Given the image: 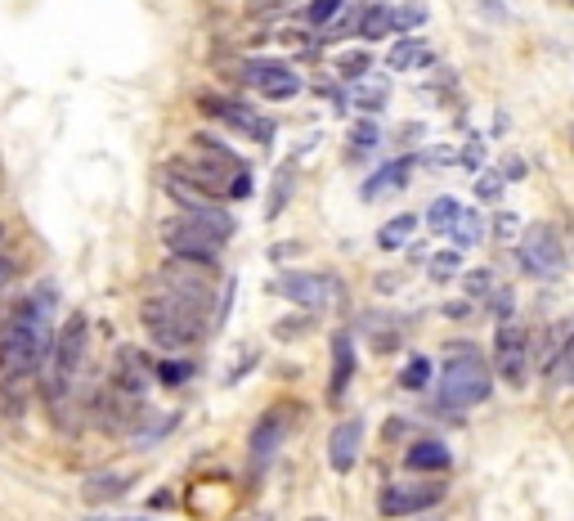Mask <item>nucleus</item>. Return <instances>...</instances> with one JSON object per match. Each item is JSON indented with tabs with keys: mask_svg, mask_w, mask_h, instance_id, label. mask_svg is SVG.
<instances>
[{
	"mask_svg": "<svg viewBox=\"0 0 574 521\" xmlns=\"http://www.w3.org/2000/svg\"><path fill=\"white\" fill-rule=\"evenodd\" d=\"M238 77L252 91H261L265 99H293V95H301L297 73L287 68V63H274V59H247V63H238Z\"/></svg>",
	"mask_w": 574,
	"mask_h": 521,
	"instance_id": "nucleus-10",
	"label": "nucleus"
},
{
	"mask_svg": "<svg viewBox=\"0 0 574 521\" xmlns=\"http://www.w3.org/2000/svg\"><path fill=\"white\" fill-rule=\"evenodd\" d=\"M86 333H91V319L77 310V315H67L63 319V329L54 333L50 351H45V396H63L72 373L82 369V355H86Z\"/></svg>",
	"mask_w": 574,
	"mask_h": 521,
	"instance_id": "nucleus-5",
	"label": "nucleus"
},
{
	"mask_svg": "<svg viewBox=\"0 0 574 521\" xmlns=\"http://www.w3.org/2000/svg\"><path fill=\"white\" fill-rule=\"evenodd\" d=\"M408 176H413V158H400V162L378 167V171L369 176V184H364V199L373 203V199H382V193H400V189L408 184Z\"/></svg>",
	"mask_w": 574,
	"mask_h": 521,
	"instance_id": "nucleus-17",
	"label": "nucleus"
},
{
	"mask_svg": "<svg viewBox=\"0 0 574 521\" xmlns=\"http://www.w3.org/2000/svg\"><path fill=\"white\" fill-rule=\"evenodd\" d=\"M198 145H206V153L171 158L167 162V180L193 184V189L211 193V199H247V193H252L247 167L230 149H221V145H211V140H198Z\"/></svg>",
	"mask_w": 574,
	"mask_h": 521,
	"instance_id": "nucleus-2",
	"label": "nucleus"
},
{
	"mask_svg": "<svg viewBox=\"0 0 574 521\" xmlns=\"http://www.w3.org/2000/svg\"><path fill=\"white\" fill-rule=\"evenodd\" d=\"M445 499V481H395L382 490V517H413Z\"/></svg>",
	"mask_w": 574,
	"mask_h": 521,
	"instance_id": "nucleus-12",
	"label": "nucleus"
},
{
	"mask_svg": "<svg viewBox=\"0 0 574 521\" xmlns=\"http://www.w3.org/2000/svg\"><path fill=\"white\" fill-rule=\"evenodd\" d=\"M162 293H171L176 301H184L189 310H198L202 319L211 315V297H215V260H167L162 266Z\"/></svg>",
	"mask_w": 574,
	"mask_h": 521,
	"instance_id": "nucleus-6",
	"label": "nucleus"
},
{
	"mask_svg": "<svg viewBox=\"0 0 574 521\" xmlns=\"http://www.w3.org/2000/svg\"><path fill=\"white\" fill-rule=\"evenodd\" d=\"M310 329H315V315L306 310V315H293V319H278V323H274V338H278V342H297V338H306Z\"/></svg>",
	"mask_w": 574,
	"mask_h": 521,
	"instance_id": "nucleus-25",
	"label": "nucleus"
},
{
	"mask_svg": "<svg viewBox=\"0 0 574 521\" xmlns=\"http://www.w3.org/2000/svg\"><path fill=\"white\" fill-rule=\"evenodd\" d=\"M476 199H480V203H498V199H502V176L485 171V176L476 180Z\"/></svg>",
	"mask_w": 574,
	"mask_h": 521,
	"instance_id": "nucleus-32",
	"label": "nucleus"
},
{
	"mask_svg": "<svg viewBox=\"0 0 574 521\" xmlns=\"http://www.w3.org/2000/svg\"><path fill=\"white\" fill-rule=\"evenodd\" d=\"M350 145H354V149L378 145V126H373V121H359V126H354V136H350Z\"/></svg>",
	"mask_w": 574,
	"mask_h": 521,
	"instance_id": "nucleus-36",
	"label": "nucleus"
},
{
	"mask_svg": "<svg viewBox=\"0 0 574 521\" xmlns=\"http://www.w3.org/2000/svg\"><path fill=\"white\" fill-rule=\"evenodd\" d=\"M153 378H162L167 386H180V382L193 378V364H184V360H158V364H153Z\"/></svg>",
	"mask_w": 574,
	"mask_h": 521,
	"instance_id": "nucleus-30",
	"label": "nucleus"
},
{
	"mask_svg": "<svg viewBox=\"0 0 574 521\" xmlns=\"http://www.w3.org/2000/svg\"><path fill=\"white\" fill-rule=\"evenodd\" d=\"M359 108H364V113L386 108V86H378V91H359Z\"/></svg>",
	"mask_w": 574,
	"mask_h": 521,
	"instance_id": "nucleus-37",
	"label": "nucleus"
},
{
	"mask_svg": "<svg viewBox=\"0 0 574 521\" xmlns=\"http://www.w3.org/2000/svg\"><path fill=\"white\" fill-rule=\"evenodd\" d=\"M417 225H422V221H417V216H408V212H404V216H395V221H386V225L378 230V247H382V252H395V247L413 243Z\"/></svg>",
	"mask_w": 574,
	"mask_h": 521,
	"instance_id": "nucleus-21",
	"label": "nucleus"
},
{
	"mask_svg": "<svg viewBox=\"0 0 574 521\" xmlns=\"http://www.w3.org/2000/svg\"><path fill=\"white\" fill-rule=\"evenodd\" d=\"M202 104V113H211L215 121H225L230 130H238V136H247V140H274V126L269 121H261L247 104H238V99H225V95H202L198 99Z\"/></svg>",
	"mask_w": 574,
	"mask_h": 521,
	"instance_id": "nucleus-13",
	"label": "nucleus"
},
{
	"mask_svg": "<svg viewBox=\"0 0 574 521\" xmlns=\"http://www.w3.org/2000/svg\"><path fill=\"white\" fill-rule=\"evenodd\" d=\"M449 445H440V440H413L408 445V468H417V472H449Z\"/></svg>",
	"mask_w": 574,
	"mask_h": 521,
	"instance_id": "nucleus-20",
	"label": "nucleus"
},
{
	"mask_svg": "<svg viewBox=\"0 0 574 521\" xmlns=\"http://www.w3.org/2000/svg\"><path fill=\"white\" fill-rule=\"evenodd\" d=\"M293 176H297L293 167H283V171H278V184H274V199L265 203V216H278V212H283V203H287V193H293Z\"/></svg>",
	"mask_w": 574,
	"mask_h": 521,
	"instance_id": "nucleus-31",
	"label": "nucleus"
},
{
	"mask_svg": "<svg viewBox=\"0 0 574 521\" xmlns=\"http://www.w3.org/2000/svg\"><path fill=\"white\" fill-rule=\"evenodd\" d=\"M359 445H364V423H359V418H346V423L332 427V436H328V464H332V472H350L359 464Z\"/></svg>",
	"mask_w": 574,
	"mask_h": 521,
	"instance_id": "nucleus-14",
	"label": "nucleus"
},
{
	"mask_svg": "<svg viewBox=\"0 0 574 521\" xmlns=\"http://www.w3.org/2000/svg\"><path fill=\"white\" fill-rule=\"evenodd\" d=\"M86 521H139V517H86Z\"/></svg>",
	"mask_w": 574,
	"mask_h": 521,
	"instance_id": "nucleus-41",
	"label": "nucleus"
},
{
	"mask_svg": "<svg viewBox=\"0 0 574 521\" xmlns=\"http://www.w3.org/2000/svg\"><path fill=\"white\" fill-rule=\"evenodd\" d=\"M458 212H463V208H458L454 199H436V203L426 208V230H431V234H449L454 221H458Z\"/></svg>",
	"mask_w": 574,
	"mask_h": 521,
	"instance_id": "nucleus-24",
	"label": "nucleus"
},
{
	"mask_svg": "<svg viewBox=\"0 0 574 521\" xmlns=\"http://www.w3.org/2000/svg\"><path fill=\"white\" fill-rule=\"evenodd\" d=\"M130 486H135V481H130L126 472H95V477L82 481V499H86V503H113V499H121Z\"/></svg>",
	"mask_w": 574,
	"mask_h": 521,
	"instance_id": "nucleus-19",
	"label": "nucleus"
},
{
	"mask_svg": "<svg viewBox=\"0 0 574 521\" xmlns=\"http://www.w3.org/2000/svg\"><path fill=\"white\" fill-rule=\"evenodd\" d=\"M552 373H556L561 382H570V386H574V338H570V342L561 347V355L552 360Z\"/></svg>",
	"mask_w": 574,
	"mask_h": 521,
	"instance_id": "nucleus-33",
	"label": "nucleus"
},
{
	"mask_svg": "<svg viewBox=\"0 0 574 521\" xmlns=\"http://www.w3.org/2000/svg\"><path fill=\"white\" fill-rule=\"evenodd\" d=\"M341 10H346V0H310V6H306V23L310 28H328Z\"/></svg>",
	"mask_w": 574,
	"mask_h": 521,
	"instance_id": "nucleus-28",
	"label": "nucleus"
},
{
	"mask_svg": "<svg viewBox=\"0 0 574 521\" xmlns=\"http://www.w3.org/2000/svg\"><path fill=\"white\" fill-rule=\"evenodd\" d=\"M395 28V10L391 6H364V19H359V32H364L369 41L386 36Z\"/></svg>",
	"mask_w": 574,
	"mask_h": 521,
	"instance_id": "nucleus-23",
	"label": "nucleus"
},
{
	"mask_svg": "<svg viewBox=\"0 0 574 521\" xmlns=\"http://www.w3.org/2000/svg\"><path fill=\"white\" fill-rule=\"evenodd\" d=\"M454 238H458V247H471V243H480V238H485V225H480V216H476V212H458V221H454Z\"/></svg>",
	"mask_w": 574,
	"mask_h": 521,
	"instance_id": "nucleus-27",
	"label": "nucleus"
},
{
	"mask_svg": "<svg viewBox=\"0 0 574 521\" xmlns=\"http://www.w3.org/2000/svg\"><path fill=\"white\" fill-rule=\"evenodd\" d=\"M493 373L485 369V360H449V369L440 373V405L449 410H471L489 401Z\"/></svg>",
	"mask_w": 574,
	"mask_h": 521,
	"instance_id": "nucleus-7",
	"label": "nucleus"
},
{
	"mask_svg": "<svg viewBox=\"0 0 574 521\" xmlns=\"http://www.w3.org/2000/svg\"><path fill=\"white\" fill-rule=\"evenodd\" d=\"M561 260H565V247H561V238H556L552 225H530L521 234V270L525 275H539V279L556 275Z\"/></svg>",
	"mask_w": 574,
	"mask_h": 521,
	"instance_id": "nucleus-11",
	"label": "nucleus"
},
{
	"mask_svg": "<svg viewBox=\"0 0 574 521\" xmlns=\"http://www.w3.org/2000/svg\"><path fill=\"white\" fill-rule=\"evenodd\" d=\"M149 378L153 373H144V360H139V351H121L117 355V373H113V382H117V391H121V396H144V386H149Z\"/></svg>",
	"mask_w": 574,
	"mask_h": 521,
	"instance_id": "nucleus-18",
	"label": "nucleus"
},
{
	"mask_svg": "<svg viewBox=\"0 0 574 521\" xmlns=\"http://www.w3.org/2000/svg\"><path fill=\"white\" fill-rule=\"evenodd\" d=\"M369 63H373L369 54H346V59L337 63V73H341V77H364V73H369Z\"/></svg>",
	"mask_w": 574,
	"mask_h": 521,
	"instance_id": "nucleus-34",
	"label": "nucleus"
},
{
	"mask_svg": "<svg viewBox=\"0 0 574 521\" xmlns=\"http://www.w3.org/2000/svg\"><path fill=\"white\" fill-rule=\"evenodd\" d=\"M517 225H521L517 216H508V212H502V216L493 221V234H502V238H512V234H517Z\"/></svg>",
	"mask_w": 574,
	"mask_h": 521,
	"instance_id": "nucleus-38",
	"label": "nucleus"
},
{
	"mask_svg": "<svg viewBox=\"0 0 574 521\" xmlns=\"http://www.w3.org/2000/svg\"><path fill=\"white\" fill-rule=\"evenodd\" d=\"M426 59H431V54H426V41H417V36H404V41L391 50V59H386V63H391L395 73H404V68H422Z\"/></svg>",
	"mask_w": 574,
	"mask_h": 521,
	"instance_id": "nucleus-22",
	"label": "nucleus"
},
{
	"mask_svg": "<svg viewBox=\"0 0 574 521\" xmlns=\"http://www.w3.org/2000/svg\"><path fill=\"white\" fill-rule=\"evenodd\" d=\"M493 369L508 386H525V378H530V338H525V329L502 323L498 338H493Z\"/></svg>",
	"mask_w": 574,
	"mask_h": 521,
	"instance_id": "nucleus-9",
	"label": "nucleus"
},
{
	"mask_svg": "<svg viewBox=\"0 0 574 521\" xmlns=\"http://www.w3.org/2000/svg\"><path fill=\"white\" fill-rule=\"evenodd\" d=\"M426 382H431V360H426V355H413V360L400 369V386H404V391H422Z\"/></svg>",
	"mask_w": 574,
	"mask_h": 521,
	"instance_id": "nucleus-26",
	"label": "nucleus"
},
{
	"mask_svg": "<svg viewBox=\"0 0 574 521\" xmlns=\"http://www.w3.org/2000/svg\"><path fill=\"white\" fill-rule=\"evenodd\" d=\"M274 297H283V301H293V306H301V310L319 315L323 306H332L337 297H346V284H341V279H332V275L287 270V275H278V279H274Z\"/></svg>",
	"mask_w": 574,
	"mask_h": 521,
	"instance_id": "nucleus-8",
	"label": "nucleus"
},
{
	"mask_svg": "<svg viewBox=\"0 0 574 521\" xmlns=\"http://www.w3.org/2000/svg\"><path fill=\"white\" fill-rule=\"evenodd\" d=\"M234 238V221L221 208H206V212H180L162 221V243L171 256L184 260H215L221 247Z\"/></svg>",
	"mask_w": 574,
	"mask_h": 521,
	"instance_id": "nucleus-3",
	"label": "nucleus"
},
{
	"mask_svg": "<svg viewBox=\"0 0 574 521\" xmlns=\"http://www.w3.org/2000/svg\"><path fill=\"white\" fill-rule=\"evenodd\" d=\"M395 23H400V28H422V23H426V6H404V10H395Z\"/></svg>",
	"mask_w": 574,
	"mask_h": 521,
	"instance_id": "nucleus-35",
	"label": "nucleus"
},
{
	"mask_svg": "<svg viewBox=\"0 0 574 521\" xmlns=\"http://www.w3.org/2000/svg\"><path fill=\"white\" fill-rule=\"evenodd\" d=\"M458 270H463V252H436V256H431V279H436V284L454 279Z\"/></svg>",
	"mask_w": 574,
	"mask_h": 521,
	"instance_id": "nucleus-29",
	"label": "nucleus"
},
{
	"mask_svg": "<svg viewBox=\"0 0 574 521\" xmlns=\"http://www.w3.org/2000/svg\"><path fill=\"white\" fill-rule=\"evenodd\" d=\"M467 288H471V297H480V293H489V288H493V279L480 270V275H471V279H467Z\"/></svg>",
	"mask_w": 574,
	"mask_h": 521,
	"instance_id": "nucleus-39",
	"label": "nucleus"
},
{
	"mask_svg": "<svg viewBox=\"0 0 574 521\" xmlns=\"http://www.w3.org/2000/svg\"><path fill=\"white\" fill-rule=\"evenodd\" d=\"M354 378V338L350 333H332V378H328V401L341 405V396L350 391Z\"/></svg>",
	"mask_w": 574,
	"mask_h": 521,
	"instance_id": "nucleus-15",
	"label": "nucleus"
},
{
	"mask_svg": "<svg viewBox=\"0 0 574 521\" xmlns=\"http://www.w3.org/2000/svg\"><path fill=\"white\" fill-rule=\"evenodd\" d=\"M54 306H59V288L41 284L28 293L19 315L6 323V333H0V373L10 382L28 378L45 364V351L54 342Z\"/></svg>",
	"mask_w": 574,
	"mask_h": 521,
	"instance_id": "nucleus-1",
	"label": "nucleus"
},
{
	"mask_svg": "<svg viewBox=\"0 0 574 521\" xmlns=\"http://www.w3.org/2000/svg\"><path fill=\"white\" fill-rule=\"evenodd\" d=\"M10 275H14V260H10V256H0V288L10 284Z\"/></svg>",
	"mask_w": 574,
	"mask_h": 521,
	"instance_id": "nucleus-40",
	"label": "nucleus"
},
{
	"mask_svg": "<svg viewBox=\"0 0 574 521\" xmlns=\"http://www.w3.org/2000/svg\"><path fill=\"white\" fill-rule=\"evenodd\" d=\"M0 238H6V225H0Z\"/></svg>",
	"mask_w": 574,
	"mask_h": 521,
	"instance_id": "nucleus-42",
	"label": "nucleus"
},
{
	"mask_svg": "<svg viewBox=\"0 0 574 521\" xmlns=\"http://www.w3.org/2000/svg\"><path fill=\"white\" fill-rule=\"evenodd\" d=\"M139 319H144V329H149V338L162 347V351H184L202 338L206 329V319L198 310H189L184 301H176L171 293H158L139 306Z\"/></svg>",
	"mask_w": 574,
	"mask_h": 521,
	"instance_id": "nucleus-4",
	"label": "nucleus"
},
{
	"mask_svg": "<svg viewBox=\"0 0 574 521\" xmlns=\"http://www.w3.org/2000/svg\"><path fill=\"white\" fill-rule=\"evenodd\" d=\"M310 521H323V517H310Z\"/></svg>",
	"mask_w": 574,
	"mask_h": 521,
	"instance_id": "nucleus-43",
	"label": "nucleus"
},
{
	"mask_svg": "<svg viewBox=\"0 0 574 521\" xmlns=\"http://www.w3.org/2000/svg\"><path fill=\"white\" fill-rule=\"evenodd\" d=\"M287 423H293V410H269V414L256 423V432H252V464H265L269 454L283 445Z\"/></svg>",
	"mask_w": 574,
	"mask_h": 521,
	"instance_id": "nucleus-16",
	"label": "nucleus"
}]
</instances>
